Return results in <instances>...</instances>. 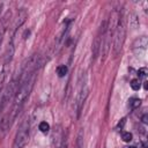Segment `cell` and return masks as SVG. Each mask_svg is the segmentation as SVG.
<instances>
[{
    "label": "cell",
    "instance_id": "6da1fadb",
    "mask_svg": "<svg viewBox=\"0 0 148 148\" xmlns=\"http://www.w3.org/2000/svg\"><path fill=\"white\" fill-rule=\"evenodd\" d=\"M125 36H126V24H125V16L124 13L121 12L120 17H119V22L116 27V30L113 32V54L114 57H117L124 45L125 42Z\"/></svg>",
    "mask_w": 148,
    "mask_h": 148
},
{
    "label": "cell",
    "instance_id": "7a4b0ae2",
    "mask_svg": "<svg viewBox=\"0 0 148 148\" xmlns=\"http://www.w3.org/2000/svg\"><path fill=\"white\" fill-rule=\"evenodd\" d=\"M17 88H18V79H14L3 89V92L0 96V114L3 113L5 110L9 108L10 103H13V99L15 97Z\"/></svg>",
    "mask_w": 148,
    "mask_h": 148
},
{
    "label": "cell",
    "instance_id": "3957f363",
    "mask_svg": "<svg viewBox=\"0 0 148 148\" xmlns=\"http://www.w3.org/2000/svg\"><path fill=\"white\" fill-rule=\"evenodd\" d=\"M88 87H87V79L86 75H82L79 80V86L76 89V95H75V101H74V111L76 112V116H80L81 109L86 102V98L88 96Z\"/></svg>",
    "mask_w": 148,
    "mask_h": 148
},
{
    "label": "cell",
    "instance_id": "277c9868",
    "mask_svg": "<svg viewBox=\"0 0 148 148\" xmlns=\"http://www.w3.org/2000/svg\"><path fill=\"white\" fill-rule=\"evenodd\" d=\"M29 120L25 119L18 127V131L16 132L15 139H14V143H13V148H23L28 140H29Z\"/></svg>",
    "mask_w": 148,
    "mask_h": 148
},
{
    "label": "cell",
    "instance_id": "5b68a950",
    "mask_svg": "<svg viewBox=\"0 0 148 148\" xmlns=\"http://www.w3.org/2000/svg\"><path fill=\"white\" fill-rule=\"evenodd\" d=\"M65 140H64V135H62V130L61 127L58 125L52 134V146L53 148H61L64 145Z\"/></svg>",
    "mask_w": 148,
    "mask_h": 148
},
{
    "label": "cell",
    "instance_id": "8992f818",
    "mask_svg": "<svg viewBox=\"0 0 148 148\" xmlns=\"http://www.w3.org/2000/svg\"><path fill=\"white\" fill-rule=\"evenodd\" d=\"M14 51H15V46H14L13 39H10V42L7 45L6 52H5V65H7L8 62H10V60H12V58L14 56Z\"/></svg>",
    "mask_w": 148,
    "mask_h": 148
},
{
    "label": "cell",
    "instance_id": "52a82bcc",
    "mask_svg": "<svg viewBox=\"0 0 148 148\" xmlns=\"http://www.w3.org/2000/svg\"><path fill=\"white\" fill-rule=\"evenodd\" d=\"M8 73H9L8 65H3V68H2V71L0 72V96H1L2 92H3V89H5V82H6V79H7Z\"/></svg>",
    "mask_w": 148,
    "mask_h": 148
},
{
    "label": "cell",
    "instance_id": "ba28073f",
    "mask_svg": "<svg viewBox=\"0 0 148 148\" xmlns=\"http://www.w3.org/2000/svg\"><path fill=\"white\" fill-rule=\"evenodd\" d=\"M25 18H27V12H25L24 9H21V10L18 12V14H17L16 20H15V23H14V30H17V29L22 25V23L25 21Z\"/></svg>",
    "mask_w": 148,
    "mask_h": 148
},
{
    "label": "cell",
    "instance_id": "9c48e42d",
    "mask_svg": "<svg viewBox=\"0 0 148 148\" xmlns=\"http://www.w3.org/2000/svg\"><path fill=\"white\" fill-rule=\"evenodd\" d=\"M147 44H148L147 37L142 36V37H139L138 39L134 40V43H133V49H142V50H145V49L147 47Z\"/></svg>",
    "mask_w": 148,
    "mask_h": 148
},
{
    "label": "cell",
    "instance_id": "30bf717a",
    "mask_svg": "<svg viewBox=\"0 0 148 148\" xmlns=\"http://www.w3.org/2000/svg\"><path fill=\"white\" fill-rule=\"evenodd\" d=\"M57 74L59 77H62L67 74V66L66 65H59L57 67Z\"/></svg>",
    "mask_w": 148,
    "mask_h": 148
},
{
    "label": "cell",
    "instance_id": "8fae6325",
    "mask_svg": "<svg viewBox=\"0 0 148 148\" xmlns=\"http://www.w3.org/2000/svg\"><path fill=\"white\" fill-rule=\"evenodd\" d=\"M75 148H83V132L82 131L79 132L76 143H75Z\"/></svg>",
    "mask_w": 148,
    "mask_h": 148
},
{
    "label": "cell",
    "instance_id": "7c38bea8",
    "mask_svg": "<svg viewBox=\"0 0 148 148\" xmlns=\"http://www.w3.org/2000/svg\"><path fill=\"white\" fill-rule=\"evenodd\" d=\"M141 105V99L140 98H131L130 99V106L131 109H136Z\"/></svg>",
    "mask_w": 148,
    "mask_h": 148
},
{
    "label": "cell",
    "instance_id": "4fadbf2b",
    "mask_svg": "<svg viewBox=\"0 0 148 148\" xmlns=\"http://www.w3.org/2000/svg\"><path fill=\"white\" fill-rule=\"evenodd\" d=\"M39 130L43 132V133H46V132H49V130H50V125L46 123V121H40V124H39Z\"/></svg>",
    "mask_w": 148,
    "mask_h": 148
},
{
    "label": "cell",
    "instance_id": "5bb4252c",
    "mask_svg": "<svg viewBox=\"0 0 148 148\" xmlns=\"http://www.w3.org/2000/svg\"><path fill=\"white\" fill-rule=\"evenodd\" d=\"M130 84H131V88H132L133 90H139V89H140V81H139L138 79L132 80Z\"/></svg>",
    "mask_w": 148,
    "mask_h": 148
},
{
    "label": "cell",
    "instance_id": "9a60e30c",
    "mask_svg": "<svg viewBox=\"0 0 148 148\" xmlns=\"http://www.w3.org/2000/svg\"><path fill=\"white\" fill-rule=\"evenodd\" d=\"M121 139L125 142H130L132 140V133H130V132H121Z\"/></svg>",
    "mask_w": 148,
    "mask_h": 148
},
{
    "label": "cell",
    "instance_id": "2e32d148",
    "mask_svg": "<svg viewBox=\"0 0 148 148\" xmlns=\"http://www.w3.org/2000/svg\"><path fill=\"white\" fill-rule=\"evenodd\" d=\"M138 75L139 77H145L147 75V68H140L138 72Z\"/></svg>",
    "mask_w": 148,
    "mask_h": 148
},
{
    "label": "cell",
    "instance_id": "e0dca14e",
    "mask_svg": "<svg viewBox=\"0 0 148 148\" xmlns=\"http://www.w3.org/2000/svg\"><path fill=\"white\" fill-rule=\"evenodd\" d=\"M3 32H5V31H1V32H0V45H1V42H2V36H3Z\"/></svg>",
    "mask_w": 148,
    "mask_h": 148
},
{
    "label": "cell",
    "instance_id": "ac0fdd59",
    "mask_svg": "<svg viewBox=\"0 0 148 148\" xmlns=\"http://www.w3.org/2000/svg\"><path fill=\"white\" fill-rule=\"evenodd\" d=\"M1 8H2V3H0V14H1Z\"/></svg>",
    "mask_w": 148,
    "mask_h": 148
},
{
    "label": "cell",
    "instance_id": "d6986e66",
    "mask_svg": "<svg viewBox=\"0 0 148 148\" xmlns=\"http://www.w3.org/2000/svg\"><path fill=\"white\" fill-rule=\"evenodd\" d=\"M126 148H135V147H126Z\"/></svg>",
    "mask_w": 148,
    "mask_h": 148
}]
</instances>
